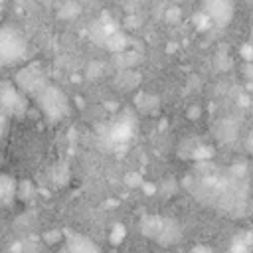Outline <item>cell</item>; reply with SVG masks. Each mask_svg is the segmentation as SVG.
I'll list each match as a JSON object with an SVG mask.
<instances>
[{
    "instance_id": "19",
    "label": "cell",
    "mask_w": 253,
    "mask_h": 253,
    "mask_svg": "<svg viewBox=\"0 0 253 253\" xmlns=\"http://www.w3.org/2000/svg\"><path fill=\"white\" fill-rule=\"evenodd\" d=\"M176 192H178V182H176V178H172V176L164 178V180L160 182V186H158V194H160L162 198H172Z\"/></svg>"
},
{
    "instance_id": "4",
    "label": "cell",
    "mask_w": 253,
    "mask_h": 253,
    "mask_svg": "<svg viewBox=\"0 0 253 253\" xmlns=\"http://www.w3.org/2000/svg\"><path fill=\"white\" fill-rule=\"evenodd\" d=\"M202 10L208 14L213 26L225 28L231 24L235 16V2L233 0H200Z\"/></svg>"
},
{
    "instance_id": "23",
    "label": "cell",
    "mask_w": 253,
    "mask_h": 253,
    "mask_svg": "<svg viewBox=\"0 0 253 253\" xmlns=\"http://www.w3.org/2000/svg\"><path fill=\"white\" fill-rule=\"evenodd\" d=\"M164 20H166L168 24H178V22L182 20V8H180L178 4L168 6L166 12H164Z\"/></svg>"
},
{
    "instance_id": "7",
    "label": "cell",
    "mask_w": 253,
    "mask_h": 253,
    "mask_svg": "<svg viewBox=\"0 0 253 253\" xmlns=\"http://www.w3.org/2000/svg\"><path fill=\"white\" fill-rule=\"evenodd\" d=\"M134 132V119L130 115H121L111 126H109V132H107V138L113 142V144H126L130 140Z\"/></svg>"
},
{
    "instance_id": "27",
    "label": "cell",
    "mask_w": 253,
    "mask_h": 253,
    "mask_svg": "<svg viewBox=\"0 0 253 253\" xmlns=\"http://www.w3.org/2000/svg\"><path fill=\"white\" fill-rule=\"evenodd\" d=\"M239 55H241V59L243 61H253V45L251 43H243L241 47H239Z\"/></svg>"
},
{
    "instance_id": "20",
    "label": "cell",
    "mask_w": 253,
    "mask_h": 253,
    "mask_svg": "<svg viewBox=\"0 0 253 253\" xmlns=\"http://www.w3.org/2000/svg\"><path fill=\"white\" fill-rule=\"evenodd\" d=\"M14 196V182L6 176H0V204L10 202Z\"/></svg>"
},
{
    "instance_id": "3",
    "label": "cell",
    "mask_w": 253,
    "mask_h": 253,
    "mask_svg": "<svg viewBox=\"0 0 253 253\" xmlns=\"http://www.w3.org/2000/svg\"><path fill=\"white\" fill-rule=\"evenodd\" d=\"M26 57V42L24 38L12 30L2 28L0 30V63L2 65H14Z\"/></svg>"
},
{
    "instance_id": "18",
    "label": "cell",
    "mask_w": 253,
    "mask_h": 253,
    "mask_svg": "<svg viewBox=\"0 0 253 253\" xmlns=\"http://www.w3.org/2000/svg\"><path fill=\"white\" fill-rule=\"evenodd\" d=\"M138 79H140L138 73H134V71H130V69H125V71L119 75V87H121V89H132V87L138 85Z\"/></svg>"
},
{
    "instance_id": "11",
    "label": "cell",
    "mask_w": 253,
    "mask_h": 253,
    "mask_svg": "<svg viewBox=\"0 0 253 253\" xmlns=\"http://www.w3.org/2000/svg\"><path fill=\"white\" fill-rule=\"evenodd\" d=\"M162 225H164V217H160V215H144L140 219V223H138V229H140V233L144 237L156 241L160 231H162Z\"/></svg>"
},
{
    "instance_id": "15",
    "label": "cell",
    "mask_w": 253,
    "mask_h": 253,
    "mask_svg": "<svg viewBox=\"0 0 253 253\" xmlns=\"http://www.w3.org/2000/svg\"><path fill=\"white\" fill-rule=\"evenodd\" d=\"M215 154L213 146L210 144H204V142H196V146L192 148V154H190V160L194 162H204V160H211Z\"/></svg>"
},
{
    "instance_id": "33",
    "label": "cell",
    "mask_w": 253,
    "mask_h": 253,
    "mask_svg": "<svg viewBox=\"0 0 253 253\" xmlns=\"http://www.w3.org/2000/svg\"><path fill=\"white\" fill-rule=\"evenodd\" d=\"M174 2H184V0H174Z\"/></svg>"
},
{
    "instance_id": "16",
    "label": "cell",
    "mask_w": 253,
    "mask_h": 253,
    "mask_svg": "<svg viewBox=\"0 0 253 253\" xmlns=\"http://www.w3.org/2000/svg\"><path fill=\"white\" fill-rule=\"evenodd\" d=\"M138 61H140V53L134 51V49H125V51H119V53H117V63H119V67H123V69H130V67H134Z\"/></svg>"
},
{
    "instance_id": "12",
    "label": "cell",
    "mask_w": 253,
    "mask_h": 253,
    "mask_svg": "<svg viewBox=\"0 0 253 253\" xmlns=\"http://www.w3.org/2000/svg\"><path fill=\"white\" fill-rule=\"evenodd\" d=\"M67 249L73 251V253H93V251H99V245L93 243L89 237L85 235H69L67 237Z\"/></svg>"
},
{
    "instance_id": "29",
    "label": "cell",
    "mask_w": 253,
    "mask_h": 253,
    "mask_svg": "<svg viewBox=\"0 0 253 253\" xmlns=\"http://www.w3.org/2000/svg\"><path fill=\"white\" fill-rule=\"evenodd\" d=\"M245 148H247V152L253 154V128H251V132H249V136H247V140H245Z\"/></svg>"
},
{
    "instance_id": "26",
    "label": "cell",
    "mask_w": 253,
    "mask_h": 253,
    "mask_svg": "<svg viewBox=\"0 0 253 253\" xmlns=\"http://www.w3.org/2000/svg\"><path fill=\"white\" fill-rule=\"evenodd\" d=\"M202 115H204V111H202L200 105H190V107L186 109V117H188V121H198Z\"/></svg>"
},
{
    "instance_id": "5",
    "label": "cell",
    "mask_w": 253,
    "mask_h": 253,
    "mask_svg": "<svg viewBox=\"0 0 253 253\" xmlns=\"http://www.w3.org/2000/svg\"><path fill=\"white\" fill-rule=\"evenodd\" d=\"M45 83H47V77L40 67V63H30L24 69H20L16 75V85L30 97H34Z\"/></svg>"
},
{
    "instance_id": "25",
    "label": "cell",
    "mask_w": 253,
    "mask_h": 253,
    "mask_svg": "<svg viewBox=\"0 0 253 253\" xmlns=\"http://www.w3.org/2000/svg\"><path fill=\"white\" fill-rule=\"evenodd\" d=\"M103 75V63L101 61H91L87 67V77L89 79H99Z\"/></svg>"
},
{
    "instance_id": "17",
    "label": "cell",
    "mask_w": 253,
    "mask_h": 253,
    "mask_svg": "<svg viewBox=\"0 0 253 253\" xmlns=\"http://www.w3.org/2000/svg\"><path fill=\"white\" fill-rule=\"evenodd\" d=\"M125 237H126V225L123 221H117L109 231V243L117 247V245H121L125 241Z\"/></svg>"
},
{
    "instance_id": "8",
    "label": "cell",
    "mask_w": 253,
    "mask_h": 253,
    "mask_svg": "<svg viewBox=\"0 0 253 253\" xmlns=\"http://www.w3.org/2000/svg\"><path fill=\"white\" fill-rule=\"evenodd\" d=\"M134 107L138 113L142 115H158L160 111V97L156 93H148V91H138L132 99Z\"/></svg>"
},
{
    "instance_id": "9",
    "label": "cell",
    "mask_w": 253,
    "mask_h": 253,
    "mask_svg": "<svg viewBox=\"0 0 253 253\" xmlns=\"http://www.w3.org/2000/svg\"><path fill=\"white\" fill-rule=\"evenodd\" d=\"M237 132H239V125H237L235 119H229V117L217 121V123H215V128H213L215 138H217L219 142H223V144L233 142V140L237 138Z\"/></svg>"
},
{
    "instance_id": "28",
    "label": "cell",
    "mask_w": 253,
    "mask_h": 253,
    "mask_svg": "<svg viewBox=\"0 0 253 253\" xmlns=\"http://www.w3.org/2000/svg\"><path fill=\"white\" fill-rule=\"evenodd\" d=\"M142 194L144 196H154V194H158V186L156 184H152V182H142Z\"/></svg>"
},
{
    "instance_id": "32",
    "label": "cell",
    "mask_w": 253,
    "mask_h": 253,
    "mask_svg": "<svg viewBox=\"0 0 253 253\" xmlns=\"http://www.w3.org/2000/svg\"><path fill=\"white\" fill-rule=\"evenodd\" d=\"M247 2H249V4H253V0H247Z\"/></svg>"
},
{
    "instance_id": "22",
    "label": "cell",
    "mask_w": 253,
    "mask_h": 253,
    "mask_svg": "<svg viewBox=\"0 0 253 253\" xmlns=\"http://www.w3.org/2000/svg\"><path fill=\"white\" fill-rule=\"evenodd\" d=\"M79 12H81V6L77 4V2H67L61 10H59V18H65V20H71V18H75V16H79Z\"/></svg>"
},
{
    "instance_id": "24",
    "label": "cell",
    "mask_w": 253,
    "mask_h": 253,
    "mask_svg": "<svg viewBox=\"0 0 253 253\" xmlns=\"http://www.w3.org/2000/svg\"><path fill=\"white\" fill-rule=\"evenodd\" d=\"M123 180H125V184H126L128 188H140L142 182H144V178H142L140 172H126Z\"/></svg>"
},
{
    "instance_id": "34",
    "label": "cell",
    "mask_w": 253,
    "mask_h": 253,
    "mask_svg": "<svg viewBox=\"0 0 253 253\" xmlns=\"http://www.w3.org/2000/svg\"><path fill=\"white\" fill-rule=\"evenodd\" d=\"M0 2H2V0H0Z\"/></svg>"
},
{
    "instance_id": "1",
    "label": "cell",
    "mask_w": 253,
    "mask_h": 253,
    "mask_svg": "<svg viewBox=\"0 0 253 253\" xmlns=\"http://www.w3.org/2000/svg\"><path fill=\"white\" fill-rule=\"evenodd\" d=\"M245 172V164H233L229 170H217L210 164V160H204L196 164L194 174L184 178V186L202 204L239 215L243 213L247 202V186L243 182Z\"/></svg>"
},
{
    "instance_id": "31",
    "label": "cell",
    "mask_w": 253,
    "mask_h": 253,
    "mask_svg": "<svg viewBox=\"0 0 253 253\" xmlns=\"http://www.w3.org/2000/svg\"><path fill=\"white\" fill-rule=\"evenodd\" d=\"M4 128H6V113H0V136H2Z\"/></svg>"
},
{
    "instance_id": "13",
    "label": "cell",
    "mask_w": 253,
    "mask_h": 253,
    "mask_svg": "<svg viewBox=\"0 0 253 253\" xmlns=\"http://www.w3.org/2000/svg\"><path fill=\"white\" fill-rule=\"evenodd\" d=\"M103 43H105V47H107L109 51H113V53H119V51L128 49V38H126V34H123V32H119V30L111 32V34L103 40Z\"/></svg>"
},
{
    "instance_id": "14",
    "label": "cell",
    "mask_w": 253,
    "mask_h": 253,
    "mask_svg": "<svg viewBox=\"0 0 253 253\" xmlns=\"http://www.w3.org/2000/svg\"><path fill=\"white\" fill-rule=\"evenodd\" d=\"M253 247V233L251 231H243V233H237L229 245L231 251H237V253H245Z\"/></svg>"
},
{
    "instance_id": "30",
    "label": "cell",
    "mask_w": 253,
    "mask_h": 253,
    "mask_svg": "<svg viewBox=\"0 0 253 253\" xmlns=\"http://www.w3.org/2000/svg\"><path fill=\"white\" fill-rule=\"evenodd\" d=\"M192 251H194V253H198V251H206V253H210V251H211V247H210V245H194V247H192Z\"/></svg>"
},
{
    "instance_id": "2",
    "label": "cell",
    "mask_w": 253,
    "mask_h": 253,
    "mask_svg": "<svg viewBox=\"0 0 253 253\" xmlns=\"http://www.w3.org/2000/svg\"><path fill=\"white\" fill-rule=\"evenodd\" d=\"M34 99H36L38 107L42 109V113L45 115V119L51 121V123H57L69 111V103H67L65 93L59 87H55L53 83H49V81L34 95Z\"/></svg>"
},
{
    "instance_id": "21",
    "label": "cell",
    "mask_w": 253,
    "mask_h": 253,
    "mask_svg": "<svg viewBox=\"0 0 253 253\" xmlns=\"http://www.w3.org/2000/svg\"><path fill=\"white\" fill-rule=\"evenodd\" d=\"M192 22H194V26L200 30V32H206L210 26H211V20L208 18V14L204 12V10H200V12H196L194 16H192Z\"/></svg>"
},
{
    "instance_id": "6",
    "label": "cell",
    "mask_w": 253,
    "mask_h": 253,
    "mask_svg": "<svg viewBox=\"0 0 253 253\" xmlns=\"http://www.w3.org/2000/svg\"><path fill=\"white\" fill-rule=\"evenodd\" d=\"M0 109L6 115H22L26 111V93L16 85H2Z\"/></svg>"
},
{
    "instance_id": "10",
    "label": "cell",
    "mask_w": 253,
    "mask_h": 253,
    "mask_svg": "<svg viewBox=\"0 0 253 253\" xmlns=\"http://www.w3.org/2000/svg\"><path fill=\"white\" fill-rule=\"evenodd\" d=\"M182 239V229L180 225L176 223V219H170V217H164V225H162V231L158 235V243L168 247V245H174Z\"/></svg>"
}]
</instances>
